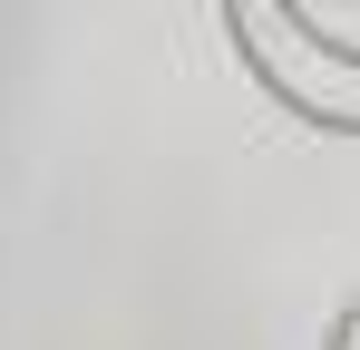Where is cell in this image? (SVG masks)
Returning a JSON list of instances; mask_svg holds the SVG:
<instances>
[{
	"label": "cell",
	"instance_id": "cell-1",
	"mask_svg": "<svg viewBox=\"0 0 360 350\" xmlns=\"http://www.w3.org/2000/svg\"><path fill=\"white\" fill-rule=\"evenodd\" d=\"M224 39L283 117L321 136H360V39L321 30L302 0H224Z\"/></svg>",
	"mask_w": 360,
	"mask_h": 350
},
{
	"label": "cell",
	"instance_id": "cell-2",
	"mask_svg": "<svg viewBox=\"0 0 360 350\" xmlns=\"http://www.w3.org/2000/svg\"><path fill=\"white\" fill-rule=\"evenodd\" d=\"M321 350H360V302L341 311V321H331V341H321Z\"/></svg>",
	"mask_w": 360,
	"mask_h": 350
}]
</instances>
